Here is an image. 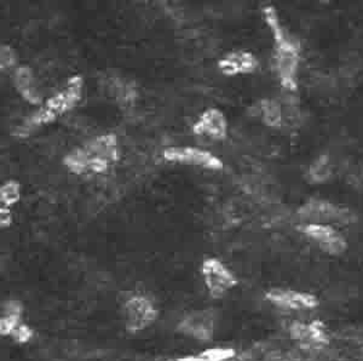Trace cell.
<instances>
[{"label":"cell","instance_id":"1","mask_svg":"<svg viewBox=\"0 0 363 361\" xmlns=\"http://www.w3.org/2000/svg\"><path fill=\"white\" fill-rule=\"evenodd\" d=\"M121 159L119 138L112 133H101L77 145L63 157V167L74 176L104 174Z\"/></svg>","mask_w":363,"mask_h":361},{"label":"cell","instance_id":"2","mask_svg":"<svg viewBox=\"0 0 363 361\" xmlns=\"http://www.w3.org/2000/svg\"><path fill=\"white\" fill-rule=\"evenodd\" d=\"M263 17L274 40V68L277 78L284 89L289 91H297L298 70L301 62L299 44L289 38L284 26L281 25L275 6H264Z\"/></svg>","mask_w":363,"mask_h":361},{"label":"cell","instance_id":"3","mask_svg":"<svg viewBox=\"0 0 363 361\" xmlns=\"http://www.w3.org/2000/svg\"><path fill=\"white\" fill-rule=\"evenodd\" d=\"M118 314L125 333L140 336L157 326L161 319V308L155 297L147 291L133 290L120 301Z\"/></svg>","mask_w":363,"mask_h":361},{"label":"cell","instance_id":"4","mask_svg":"<svg viewBox=\"0 0 363 361\" xmlns=\"http://www.w3.org/2000/svg\"><path fill=\"white\" fill-rule=\"evenodd\" d=\"M84 92V78L80 74L72 75L66 83L54 95L38 109V111L29 116L26 121L27 131L34 128H42L52 124L61 116H66L80 104Z\"/></svg>","mask_w":363,"mask_h":361},{"label":"cell","instance_id":"5","mask_svg":"<svg viewBox=\"0 0 363 361\" xmlns=\"http://www.w3.org/2000/svg\"><path fill=\"white\" fill-rule=\"evenodd\" d=\"M218 313L211 304L203 307L191 308L183 311L174 323V331L178 337L198 347L216 343L218 337Z\"/></svg>","mask_w":363,"mask_h":361},{"label":"cell","instance_id":"6","mask_svg":"<svg viewBox=\"0 0 363 361\" xmlns=\"http://www.w3.org/2000/svg\"><path fill=\"white\" fill-rule=\"evenodd\" d=\"M198 274L211 302H220L227 299L241 282L236 270L223 258L213 253H208L200 261Z\"/></svg>","mask_w":363,"mask_h":361},{"label":"cell","instance_id":"7","mask_svg":"<svg viewBox=\"0 0 363 361\" xmlns=\"http://www.w3.org/2000/svg\"><path fill=\"white\" fill-rule=\"evenodd\" d=\"M165 162L181 167H199L207 171L223 170L224 162L211 150L193 145H169L161 152Z\"/></svg>","mask_w":363,"mask_h":361},{"label":"cell","instance_id":"8","mask_svg":"<svg viewBox=\"0 0 363 361\" xmlns=\"http://www.w3.org/2000/svg\"><path fill=\"white\" fill-rule=\"evenodd\" d=\"M263 299L272 307L286 311H313L320 306V299L315 294L289 287H269L263 292Z\"/></svg>","mask_w":363,"mask_h":361},{"label":"cell","instance_id":"9","mask_svg":"<svg viewBox=\"0 0 363 361\" xmlns=\"http://www.w3.org/2000/svg\"><path fill=\"white\" fill-rule=\"evenodd\" d=\"M289 338L301 349L316 352L330 345V337L327 326L322 320L292 321L289 326Z\"/></svg>","mask_w":363,"mask_h":361},{"label":"cell","instance_id":"10","mask_svg":"<svg viewBox=\"0 0 363 361\" xmlns=\"http://www.w3.org/2000/svg\"><path fill=\"white\" fill-rule=\"evenodd\" d=\"M298 215L308 223H349L354 220V215L349 209L340 208L323 199H310L306 201L298 210Z\"/></svg>","mask_w":363,"mask_h":361},{"label":"cell","instance_id":"11","mask_svg":"<svg viewBox=\"0 0 363 361\" xmlns=\"http://www.w3.org/2000/svg\"><path fill=\"white\" fill-rule=\"evenodd\" d=\"M301 231L322 252L330 256H342L347 252V239L330 224L306 223Z\"/></svg>","mask_w":363,"mask_h":361},{"label":"cell","instance_id":"12","mask_svg":"<svg viewBox=\"0 0 363 361\" xmlns=\"http://www.w3.org/2000/svg\"><path fill=\"white\" fill-rule=\"evenodd\" d=\"M228 126L229 124L225 114L219 109L210 107L200 113L191 126V131L200 138L223 141L228 136Z\"/></svg>","mask_w":363,"mask_h":361},{"label":"cell","instance_id":"13","mask_svg":"<svg viewBox=\"0 0 363 361\" xmlns=\"http://www.w3.org/2000/svg\"><path fill=\"white\" fill-rule=\"evenodd\" d=\"M27 319V306L18 297L0 299V340H9L17 326Z\"/></svg>","mask_w":363,"mask_h":361},{"label":"cell","instance_id":"14","mask_svg":"<svg viewBox=\"0 0 363 361\" xmlns=\"http://www.w3.org/2000/svg\"><path fill=\"white\" fill-rule=\"evenodd\" d=\"M258 66L259 61L256 55L247 50L229 51L217 62V68L225 77L251 74Z\"/></svg>","mask_w":363,"mask_h":361},{"label":"cell","instance_id":"15","mask_svg":"<svg viewBox=\"0 0 363 361\" xmlns=\"http://www.w3.org/2000/svg\"><path fill=\"white\" fill-rule=\"evenodd\" d=\"M236 354L238 350L233 345L213 343L183 352L169 361H231Z\"/></svg>","mask_w":363,"mask_h":361},{"label":"cell","instance_id":"16","mask_svg":"<svg viewBox=\"0 0 363 361\" xmlns=\"http://www.w3.org/2000/svg\"><path fill=\"white\" fill-rule=\"evenodd\" d=\"M13 87L17 94L30 106H42L44 104L42 91L38 85V80L33 70L29 66H18L13 71Z\"/></svg>","mask_w":363,"mask_h":361},{"label":"cell","instance_id":"17","mask_svg":"<svg viewBox=\"0 0 363 361\" xmlns=\"http://www.w3.org/2000/svg\"><path fill=\"white\" fill-rule=\"evenodd\" d=\"M257 114L260 121L272 129H280L284 125V111L279 101L275 99H263L257 104Z\"/></svg>","mask_w":363,"mask_h":361},{"label":"cell","instance_id":"18","mask_svg":"<svg viewBox=\"0 0 363 361\" xmlns=\"http://www.w3.org/2000/svg\"><path fill=\"white\" fill-rule=\"evenodd\" d=\"M333 174V165L330 158L326 154H322L310 164L308 169V179L314 184H321L328 181Z\"/></svg>","mask_w":363,"mask_h":361},{"label":"cell","instance_id":"19","mask_svg":"<svg viewBox=\"0 0 363 361\" xmlns=\"http://www.w3.org/2000/svg\"><path fill=\"white\" fill-rule=\"evenodd\" d=\"M22 198L21 183L17 179L5 181L0 187V206L13 209Z\"/></svg>","mask_w":363,"mask_h":361},{"label":"cell","instance_id":"20","mask_svg":"<svg viewBox=\"0 0 363 361\" xmlns=\"http://www.w3.org/2000/svg\"><path fill=\"white\" fill-rule=\"evenodd\" d=\"M37 336V328L28 319H26L17 326L16 330L8 340L16 347H28L33 343Z\"/></svg>","mask_w":363,"mask_h":361},{"label":"cell","instance_id":"21","mask_svg":"<svg viewBox=\"0 0 363 361\" xmlns=\"http://www.w3.org/2000/svg\"><path fill=\"white\" fill-rule=\"evenodd\" d=\"M18 62V56L13 46L1 44L0 46V70L1 72L15 71Z\"/></svg>","mask_w":363,"mask_h":361},{"label":"cell","instance_id":"22","mask_svg":"<svg viewBox=\"0 0 363 361\" xmlns=\"http://www.w3.org/2000/svg\"><path fill=\"white\" fill-rule=\"evenodd\" d=\"M15 226V215L13 209L0 206V228L3 231H9Z\"/></svg>","mask_w":363,"mask_h":361}]
</instances>
